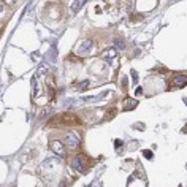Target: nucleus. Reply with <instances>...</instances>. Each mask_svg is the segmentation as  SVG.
<instances>
[{"instance_id":"obj_1","label":"nucleus","mask_w":187,"mask_h":187,"mask_svg":"<svg viewBox=\"0 0 187 187\" xmlns=\"http://www.w3.org/2000/svg\"><path fill=\"white\" fill-rule=\"evenodd\" d=\"M87 160L83 157V155H75V157L72 159V168L79 171V173H86L87 171Z\"/></svg>"},{"instance_id":"obj_2","label":"nucleus","mask_w":187,"mask_h":187,"mask_svg":"<svg viewBox=\"0 0 187 187\" xmlns=\"http://www.w3.org/2000/svg\"><path fill=\"white\" fill-rule=\"evenodd\" d=\"M65 144L68 147H72V149H75V147L79 144V136H78V133H75V132H68V133L65 135Z\"/></svg>"},{"instance_id":"obj_3","label":"nucleus","mask_w":187,"mask_h":187,"mask_svg":"<svg viewBox=\"0 0 187 187\" xmlns=\"http://www.w3.org/2000/svg\"><path fill=\"white\" fill-rule=\"evenodd\" d=\"M92 48H93V41L92 40H86V41L81 43V46L78 48L76 54H79V56H87V54L92 51Z\"/></svg>"},{"instance_id":"obj_4","label":"nucleus","mask_w":187,"mask_h":187,"mask_svg":"<svg viewBox=\"0 0 187 187\" xmlns=\"http://www.w3.org/2000/svg\"><path fill=\"white\" fill-rule=\"evenodd\" d=\"M186 84H187L186 75H174L171 78V86H173V87H184Z\"/></svg>"},{"instance_id":"obj_5","label":"nucleus","mask_w":187,"mask_h":187,"mask_svg":"<svg viewBox=\"0 0 187 187\" xmlns=\"http://www.w3.org/2000/svg\"><path fill=\"white\" fill-rule=\"evenodd\" d=\"M51 149L52 152L57 155V157H62L64 155V144H62V141H59V140H54V141H51Z\"/></svg>"},{"instance_id":"obj_6","label":"nucleus","mask_w":187,"mask_h":187,"mask_svg":"<svg viewBox=\"0 0 187 187\" xmlns=\"http://www.w3.org/2000/svg\"><path fill=\"white\" fill-rule=\"evenodd\" d=\"M45 60L48 62V64H54V62L57 60V49H56V46H52V48L49 49L48 52H46Z\"/></svg>"},{"instance_id":"obj_7","label":"nucleus","mask_w":187,"mask_h":187,"mask_svg":"<svg viewBox=\"0 0 187 187\" xmlns=\"http://www.w3.org/2000/svg\"><path fill=\"white\" fill-rule=\"evenodd\" d=\"M59 157H49V159H46L45 162L41 163V166L43 168H52V166H56V165H59Z\"/></svg>"},{"instance_id":"obj_8","label":"nucleus","mask_w":187,"mask_h":187,"mask_svg":"<svg viewBox=\"0 0 187 187\" xmlns=\"http://www.w3.org/2000/svg\"><path fill=\"white\" fill-rule=\"evenodd\" d=\"M116 54H118V49L116 48H110V49H106V51L103 52V60H106V62H111L113 59L116 57Z\"/></svg>"},{"instance_id":"obj_9","label":"nucleus","mask_w":187,"mask_h":187,"mask_svg":"<svg viewBox=\"0 0 187 187\" xmlns=\"http://www.w3.org/2000/svg\"><path fill=\"white\" fill-rule=\"evenodd\" d=\"M136 100H133V98H125L124 100V110L125 111H130V110H135L136 108Z\"/></svg>"},{"instance_id":"obj_10","label":"nucleus","mask_w":187,"mask_h":187,"mask_svg":"<svg viewBox=\"0 0 187 187\" xmlns=\"http://www.w3.org/2000/svg\"><path fill=\"white\" fill-rule=\"evenodd\" d=\"M84 3H86L84 0H79V2H73V3H72V11H73V13L79 11V10L84 6Z\"/></svg>"},{"instance_id":"obj_11","label":"nucleus","mask_w":187,"mask_h":187,"mask_svg":"<svg viewBox=\"0 0 187 187\" xmlns=\"http://www.w3.org/2000/svg\"><path fill=\"white\" fill-rule=\"evenodd\" d=\"M32 95L37 97L38 95V84H37V76L32 78Z\"/></svg>"},{"instance_id":"obj_12","label":"nucleus","mask_w":187,"mask_h":187,"mask_svg":"<svg viewBox=\"0 0 187 187\" xmlns=\"http://www.w3.org/2000/svg\"><path fill=\"white\" fill-rule=\"evenodd\" d=\"M52 113V108L51 106H48V108H43V110L40 111V118H46L48 114H51Z\"/></svg>"},{"instance_id":"obj_13","label":"nucleus","mask_w":187,"mask_h":187,"mask_svg":"<svg viewBox=\"0 0 187 187\" xmlns=\"http://www.w3.org/2000/svg\"><path fill=\"white\" fill-rule=\"evenodd\" d=\"M87 86H89V79H86V81H83V83L78 84V89H79V91H84V89L87 87Z\"/></svg>"},{"instance_id":"obj_14","label":"nucleus","mask_w":187,"mask_h":187,"mask_svg":"<svg viewBox=\"0 0 187 187\" xmlns=\"http://www.w3.org/2000/svg\"><path fill=\"white\" fill-rule=\"evenodd\" d=\"M114 48H116V49H124V41L114 40Z\"/></svg>"},{"instance_id":"obj_15","label":"nucleus","mask_w":187,"mask_h":187,"mask_svg":"<svg viewBox=\"0 0 187 187\" xmlns=\"http://www.w3.org/2000/svg\"><path fill=\"white\" fill-rule=\"evenodd\" d=\"M143 155H144V157H146V159H149V160H151V159H152V157H154V154H152V151H149V149H146V151H143Z\"/></svg>"},{"instance_id":"obj_16","label":"nucleus","mask_w":187,"mask_h":187,"mask_svg":"<svg viewBox=\"0 0 187 187\" xmlns=\"http://www.w3.org/2000/svg\"><path fill=\"white\" fill-rule=\"evenodd\" d=\"M46 70H48V68H46V65H45V64H41V67L38 68V75H45Z\"/></svg>"},{"instance_id":"obj_17","label":"nucleus","mask_w":187,"mask_h":187,"mask_svg":"<svg viewBox=\"0 0 187 187\" xmlns=\"http://www.w3.org/2000/svg\"><path fill=\"white\" fill-rule=\"evenodd\" d=\"M75 102H76L75 98H68V100H65V102H64V106H72Z\"/></svg>"},{"instance_id":"obj_18","label":"nucleus","mask_w":187,"mask_h":187,"mask_svg":"<svg viewBox=\"0 0 187 187\" xmlns=\"http://www.w3.org/2000/svg\"><path fill=\"white\" fill-rule=\"evenodd\" d=\"M132 79H133V83H135V84L138 83V75H136L135 70H132Z\"/></svg>"},{"instance_id":"obj_19","label":"nucleus","mask_w":187,"mask_h":187,"mask_svg":"<svg viewBox=\"0 0 187 187\" xmlns=\"http://www.w3.org/2000/svg\"><path fill=\"white\" fill-rule=\"evenodd\" d=\"M122 144H124V143H122V140H116V141H114V146L118 147L119 151H120V147H122Z\"/></svg>"},{"instance_id":"obj_20","label":"nucleus","mask_w":187,"mask_h":187,"mask_svg":"<svg viewBox=\"0 0 187 187\" xmlns=\"http://www.w3.org/2000/svg\"><path fill=\"white\" fill-rule=\"evenodd\" d=\"M136 95H141V93H143V87H138V89H136Z\"/></svg>"},{"instance_id":"obj_21","label":"nucleus","mask_w":187,"mask_h":187,"mask_svg":"<svg viewBox=\"0 0 187 187\" xmlns=\"http://www.w3.org/2000/svg\"><path fill=\"white\" fill-rule=\"evenodd\" d=\"M92 187H102V184H100V181H95V182L92 184Z\"/></svg>"},{"instance_id":"obj_22","label":"nucleus","mask_w":187,"mask_h":187,"mask_svg":"<svg viewBox=\"0 0 187 187\" xmlns=\"http://www.w3.org/2000/svg\"><path fill=\"white\" fill-rule=\"evenodd\" d=\"M59 187H67V182H65V181H62V182H60V186H59Z\"/></svg>"},{"instance_id":"obj_23","label":"nucleus","mask_w":187,"mask_h":187,"mask_svg":"<svg viewBox=\"0 0 187 187\" xmlns=\"http://www.w3.org/2000/svg\"><path fill=\"white\" fill-rule=\"evenodd\" d=\"M184 102H186V103H187V98H184Z\"/></svg>"}]
</instances>
